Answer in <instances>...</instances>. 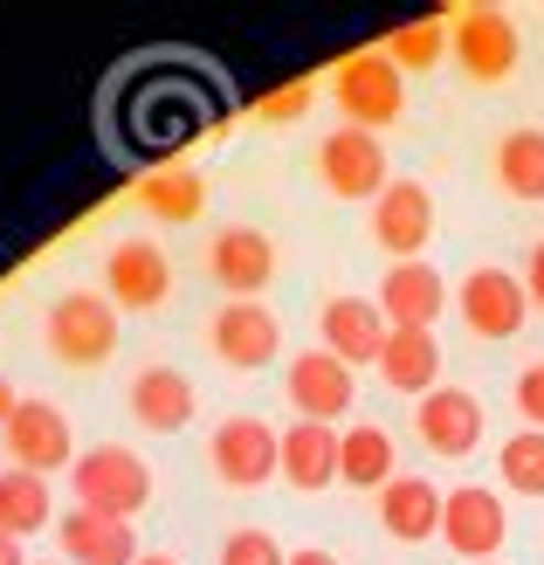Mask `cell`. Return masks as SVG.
<instances>
[{"mask_svg":"<svg viewBox=\"0 0 544 565\" xmlns=\"http://www.w3.org/2000/svg\"><path fill=\"white\" fill-rule=\"evenodd\" d=\"M49 359L70 365V373H97V365L118 352V303L97 297V290H63L49 303Z\"/></svg>","mask_w":544,"mask_h":565,"instance_id":"6da1fadb","label":"cell"},{"mask_svg":"<svg viewBox=\"0 0 544 565\" xmlns=\"http://www.w3.org/2000/svg\"><path fill=\"white\" fill-rule=\"evenodd\" d=\"M70 483H76V503L83 511H97V518H138L152 503V469L131 456V448H118V441H104V448H90V456H76V469H70Z\"/></svg>","mask_w":544,"mask_h":565,"instance_id":"7a4b0ae2","label":"cell"},{"mask_svg":"<svg viewBox=\"0 0 544 565\" xmlns=\"http://www.w3.org/2000/svg\"><path fill=\"white\" fill-rule=\"evenodd\" d=\"M331 104L345 110L352 131H372V138H380L386 125H399L407 97H399V70L386 63V49H359V55H345V63L331 70Z\"/></svg>","mask_w":544,"mask_h":565,"instance_id":"3957f363","label":"cell"},{"mask_svg":"<svg viewBox=\"0 0 544 565\" xmlns=\"http://www.w3.org/2000/svg\"><path fill=\"white\" fill-rule=\"evenodd\" d=\"M207 469L227 490H263L269 476H282V435L255 414H235L207 435Z\"/></svg>","mask_w":544,"mask_h":565,"instance_id":"277c9868","label":"cell"},{"mask_svg":"<svg viewBox=\"0 0 544 565\" xmlns=\"http://www.w3.org/2000/svg\"><path fill=\"white\" fill-rule=\"evenodd\" d=\"M448 55L462 63L469 83H503L510 70H518V28H510V14L497 8H462V14H448Z\"/></svg>","mask_w":544,"mask_h":565,"instance_id":"5b68a950","label":"cell"},{"mask_svg":"<svg viewBox=\"0 0 544 565\" xmlns=\"http://www.w3.org/2000/svg\"><path fill=\"white\" fill-rule=\"evenodd\" d=\"M318 180H324V193H338V201H380V193L393 186L380 138L352 131V125H338L331 138H318Z\"/></svg>","mask_w":544,"mask_h":565,"instance_id":"8992f818","label":"cell"},{"mask_svg":"<svg viewBox=\"0 0 544 565\" xmlns=\"http://www.w3.org/2000/svg\"><path fill=\"white\" fill-rule=\"evenodd\" d=\"M455 303H462V324H469L476 338H490V345L518 338L524 318H531L524 276H510V269H469V276H462V290H455Z\"/></svg>","mask_w":544,"mask_h":565,"instance_id":"52a82bcc","label":"cell"},{"mask_svg":"<svg viewBox=\"0 0 544 565\" xmlns=\"http://www.w3.org/2000/svg\"><path fill=\"white\" fill-rule=\"evenodd\" d=\"M8 456L14 469L28 476H55V469H76V435H70V414L63 407H49V401H21L8 428Z\"/></svg>","mask_w":544,"mask_h":565,"instance_id":"ba28073f","label":"cell"},{"mask_svg":"<svg viewBox=\"0 0 544 565\" xmlns=\"http://www.w3.org/2000/svg\"><path fill=\"white\" fill-rule=\"evenodd\" d=\"M207 352L227 365V373H263V365L282 352V324L269 303H227L207 324Z\"/></svg>","mask_w":544,"mask_h":565,"instance_id":"9c48e42d","label":"cell"},{"mask_svg":"<svg viewBox=\"0 0 544 565\" xmlns=\"http://www.w3.org/2000/svg\"><path fill=\"white\" fill-rule=\"evenodd\" d=\"M441 539L462 552V565H482V558H497L503 539H510V511H503V497L497 490H448V511H441Z\"/></svg>","mask_w":544,"mask_h":565,"instance_id":"30bf717a","label":"cell"},{"mask_svg":"<svg viewBox=\"0 0 544 565\" xmlns=\"http://www.w3.org/2000/svg\"><path fill=\"white\" fill-rule=\"evenodd\" d=\"M372 242L386 248V256L414 263L427 242H435V193L420 180H393L380 201H372Z\"/></svg>","mask_w":544,"mask_h":565,"instance_id":"8fae6325","label":"cell"},{"mask_svg":"<svg viewBox=\"0 0 544 565\" xmlns=\"http://www.w3.org/2000/svg\"><path fill=\"white\" fill-rule=\"evenodd\" d=\"M207 276L235 303H255V297L269 290V276H276V242L263 228H221L207 242Z\"/></svg>","mask_w":544,"mask_h":565,"instance_id":"7c38bea8","label":"cell"},{"mask_svg":"<svg viewBox=\"0 0 544 565\" xmlns=\"http://www.w3.org/2000/svg\"><path fill=\"white\" fill-rule=\"evenodd\" d=\"M414 435L427 456H448V462H462L469 448L482 441V401L462 386H435L427 401L414 407Z\"/></svg>","mask_w":544,"mask_h":565,"instance_id":"4fadbf2b","label":"cell"},{"mask_svg":"<svg viewBox=\"0 0 544 565\" xmlns=\"http://www.w3.org/2000/svg\"><path fill=\"white\" fill-rule=\"evenodd\" d=\"M352 393L359 386H352V365L345 359H331L318 345L290 359V407H297V420H324V428H331V420L352 414Z\"/></svg>","mask_w":544,"mask_h":565,"instance_id":"5bb4252c","label":"cell"},{"mask_svg":"<svg viewBox=\"0 0 544 565\" xmlns=\"http://www.w3.org/2000/svg\"><path fill=\"white\" fill-rule=\"evenodd\" d=\"M104 290L118 310H159L173 297V263H166V248L152 242H118L104 263Z\"/></svg>","mask_w":544,"mask_h":565,"instance_id":"9a60e30c","label":"cell"},{"mask_svg":"<svg viewBox=\"0 0 544 565\" xmlns=\"http://www.w3.org/2000/svg\"><path fill=\"white\" fill-rule=\"evenodd\" d=\"M441 303H448V282H441L435 263H393L386 282H380V310L399 331H435Z\"/></svg>","mask_w":544,"mask_h":565,"instance_id":"2e32d148","label":"cell"},{"mask_svg":"<svg viewBox=\"0 0 544 565\" xmlns=\"http://www.w3.org/2000/svg\"><path fill=\"white\" fill-rule=\"evenodd\" d=\"M55 539H63V558L70 565H138L146 552H138V531L125 518H97V511H76L55 524Z\"/></svg>","mask_w":544,"mask_h":565,"instance_id":"e0dca14e","label":"cell"},{"mask_svg":"<svg viewBox=\"0 0 544 565\" xmlns=\"http://www.w3.org/2000/svg\"><path fill=\"white\" fill-rule=\"evenodd\" d=\"M441 511H448V497L427 483V476H393V483L380 490V524H386V539H399V545L441 539Z\"/></svg>","mask_w":544,"mask_h":565,"instance_id":"ac0fdd59","label":"cell"},{"mask_svg":"<svg viewBox=\"0 0 544 565\" xmlns=\"http://www.w3.org/2000/svg\"><path fill=\"white\" fill-rule=\"evenodd\" d=\"M318 331H324V352L331 359H345V365H380V345H386V310H372L365 297H331L324 303V318H318Z\"/></svg>","mask_w":544,"mask_h":565,"instance_id":"d6986e66","label":"cell"},{"mask_svg":"<svg viewBox=\"0 0 544 565\" xmlns=\"http://www.w3.org/2000/svg\"><path fill=\"white\" fill-rule=\"evenodd\" d=\"M131 420L152 435H180L193 420V380L173 373V365H146V373L131 380Z\"/></svg>","mask_w":544,"mask_h":565,"instance_id":"ffe728a7","label":"cell"},{"mask_svg":"<svg viewBox=\"0 0 544 565\" xmlns=\"http://www.w3.org/2000/svg\"><path fill=\"white\" fill-rule=\"evenodd\" d=\"M380 380L393 393H414V401H427V393L441 386V345H435V331H386V345H380Z\"/></svg>","mask_w":544,"mask_h":565,"instance_id":"44dd1931","label":"cell"},{"mask_svg":"<svg viewBox=\"0 0 544 565\" xmlns=\"http://www.w3.org/2000/svg\"><path fill=\"white\" fill-rule=\"evenodd\" d=\"M282 483H290V490L338 483V428H324V420H297V428H282Z\"/></svg>","mask_w":544,"mask_h":565,"instance_id":"7402d4cb","label":"cell"},{"mask_svg":"<svg viewBox=\"0 0 544 565\" xmlns=\"http://www.w3.org/2000/svg\"><path fill=\"white\" fill-rule=\"evenodd\" d=\"M497 186L524 207L544 201V131L537 125H518V131L497 138Z\"/></svg>","mask_w":544,"mask_h":565,"instance_id":"603a6c76","label":"cell"},{"mask_svg":"<svg viewBox=\"0 0 544 565\" xmlns=\"http://www.w3.org/2000/svg\"><path fill=\"white\" fill-rule=\"evenodd\" d=\"M338 483H352V490H372V483H393V435L386 428H345L338 435Z\"/></svg>","mask_w":544,"mask_h":565,"instance_id":"cb8c5ba5","label":"cell"},{"mask_svg":"<svg viewBox=\"0 0 544 565\" xmlns=\"http://www.w3.org/2000/svg\"><path fill=\"white\" fill-rule=\"evenodd\" d=\"M138 201H146L159 221H173V228H180V221H193L200 207H207V180H200L193 166H152L146 186H138Z\"/></svg>","mask_w":544,"mask_h":565,"instance_id":"d4e9b609","label":"cell"},{"mask_svg":"<svg viewBox=\"0 0 544 565\" xmlns=\"http://www.w3.org/2000/svg\"><path fill=\"white\" fill-rule=\"evenodd\" d=\"M49 476H28V469H8L0 476V531L8 539H35V531L49 524Z\"/></svg>","mask_w":544,"mask_h":565,"instance_id":"484cf974","label":"cell"},{"mask_svg":"<svg viewBox=\"0 0 544 565\" xmlns=\"http://www.w3.org/2000/svg\"><path fill=\"white\" fill-rule=\"evenodd\" d=\"M448 55V21L441 14H427V21H407V28H393L386 35V63L407 76V70H435Z\"/></svg>","mask_w":544,"mask_h":565,"instance_id":"4316f807","label":"cell"},{"mask_svg":"<svg viewBox=\"0 0 544 565\" xmlns=\"http://www.w3.org/2000/svg\"><path fill=\"white\" fill-rule=\"evenodd\" d=\"M497 476H503L518 497H544V435H537V428L510 435L503 456H497Z\"/></svg>","mask_w":544,"mask_h":565,"instance_id":"83f0119b","label":"cell"},{"mask_svg":"<svg viewBox=\"0 0 544 565\" xmlns=\"http://www.w3.org/2000/svg\"><path fill=\"white\" fill-rule=\"evenodd\" d=\"M221 565H290V552H282L263 524H242L221 539Z\"/></svg>","mask_w":544,"mask_h":565,"instance_id":"f1b7e54d","label":"cell"},{"mask_svg":"<svg viewBox=\"0 0 544 565\" xmlns=\"http://www.w3.org/2000/svg\"><path fill=\"white\" fill-rule=\"evenodd\" d=\"M518 414H524V428L544 435V359H531L518 373Z\"/></svg>","mask_w":544,"mask_h":565,"instance_id":"f546056e","label":"cell"},{"mask_svg":"<svg viewBox=\"0 0 544 565\" xmlns=\"http://www.w3.org/2000/svg\"><path fill=\"white\" fill-rule=\"evenodd\" d=\"M303 110H310V83H282V90L263 97V118L269 125H290V118H303Z\"/></svg>","mask_w":544,"mask_h":565,"instance_id":"4dcf8cb0","label":"cell"},{"mask_svg":"<svg viewBox=\"0 0 544 565\" xmlns=\"http://www.w3.org/2000/svg\"><path fill=\"white\" fill-rule=\"evenodd\" d=\"M524 297H531V303L544 310V242H537L531 256H524Z\"/></svg>","mask_w":544,"mask_h":565,"instance_id":"1f68e13d","label":"cell"},{"mask_svg":"<svg viewBox=\"0 0 544 565\" xmlns=\"http://www.w3.org/2000/svg\"><path fill=\"white\" fill-rule=\"evenodd\" d=\"M14 407H21V393L8 386V373H0V428H8V420H14Z\"/></svg>","mask_w":544,"mask_h":565,"instance_id":"d6a6232c","label":"cell"},{"mask_svg":"<svg viewBox=\"0 0 544 565\" xmlns=\"http://www.w3.org/2000/svg\"><path fill=\"white\" fill-rule=\"evenodd\" d=\"M0 565H28L21 558V539H8V531H0Z\"/></svg>","mask_w":544,"mask_h":565,"instance_id":"836d02e7","label":"cell"},{"mask_svg":"<svg viewBox=\"0 0 544 565\" xmlns=\"http://www.w3.org/2000/svg\"><path fill=\"white\" fill-rule=\"evenodd\" d=\"M290 565H338L331 552H318V545H310V552H290Z\"/></svg>","mask_w":544,"mask_h":565,"instance_id":"e575fe53","label":"cell"},{"mask_svg":"<svg viewBox=\"0 0 544 565\" xmlns=\"http://www.w3.org/2000/svg\"><path fill=\"white\" fill-rule=\"evenodd\" d=\"M138 565H180V558H166V552H152V558H138Z\"/></svg>","mask_w":544,"mask_h":565,"instance_id":"d590c367","label":"cell"},{"mask_svg":"<svg viewBox=\"0 0 544 565\" xmlns=\"http://www.w3.org/2000/svg\"><path fill=\"white\" fill-rule=\"evenodd\" d=\"M482 565H503V558H482Z\"/></svg>","mask_w":544,"mask_h":565,"instance_id":"8d00e7d4","label":"cell"}]
</instances>
